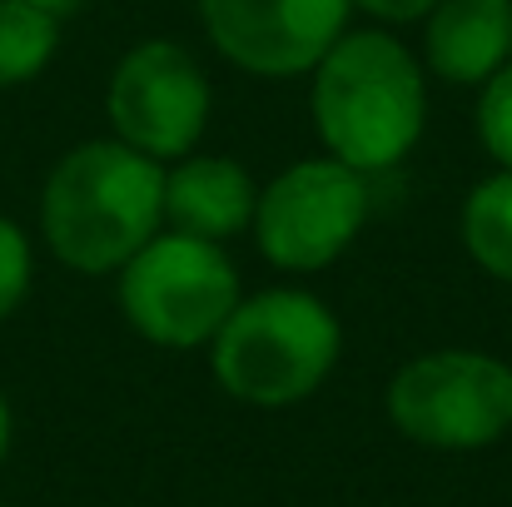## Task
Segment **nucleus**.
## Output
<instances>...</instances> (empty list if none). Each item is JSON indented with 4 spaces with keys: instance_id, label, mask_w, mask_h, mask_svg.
<instances>
[{
    "instance_id": "f257e3e1",
    "label": "nucleus",
    "mask_w": 512,
    "mask_h": 507,
    "mask_svg": "<svg viewBox=\"0 0 512 507\" xmlns=\"http://www.w3.org/2000/svg\"><path fill=\"white\" fill-rule=\"evenodd\" d=\"M165 224V165L120 145L85 140L40 189V234L75 274H120Z\"/></svg>"
},
{
    "instance_id": "f03ea898",
    "label": "nucleus",
    "mask_w": 512,
    "mask_h": 507,
    "mask_svg": "<svg viewBox=\"0 0 512 507\" xmlns=\"http://www.w3.org/2000/svg\"><path fill=\"white\" fill-rule=\"evenodd\" d=\"M314 125L324 150L358 174L413 155L428 125L423 60L388 30H343L314 65Z\"/></svg>"
},
{
    "instance_id": "7ed1b4c3",
    "label": "nucleus",
    "mask_w": 512,
    "mask_h": 507,
    "mask_svg": "<svg viewBox=\"0 0 512 507\" xmlns=\"http://www.w3.org/2000/svg\"><path fill=\"white\" fill-rule=\"evenodd\" d=\"M343 353L339 314L309 289H264L239 299L209 338L214 383L249 408H294L324 388Z\"/></svg>"
},
{
    "instance_id": "20e7f679",
    "label": "nucleus",
    "mask_w": 512,
    "mask_h": 507,
    "mask_svg": "<svg viewBox=\"0 0 512 507\" xmlns=\"http://www.w3.org/2000/svg\"><path fill=\"white\" fill-rule=\"evenodd\" d=\"M388 423L433 453H478L512 428V368L483 348H433L388 378Z\"/></svg>"
},
{
    "instance_id": "39448f33",
    "label": "nucleus",
    "mask_w": 512,
    "mask_h": 507,
    "mask_svg": "<svg viewBox=\"0 0 512 507\" xmlns=\"http://www.w3.org/2000/svg\"><path fill=\"white\" fill-rule=\"evenodd\" d=\"M244 299L239 269L224 244L194 234H155L120 269V314L140 338L160 348H199L224 329Z\"/></svg>"
},
{
    "instance_id": "423d86ee",
    "label": "nucleus",
    "mask_w": 512,
    "mask_h": 507,
    "mask_svg": "<svg viewBox=\"0 0 512 507\" xmlns=\"http://www.w3.org/2000/svg\"><path fill=\"white\" fill-rule=\"evenodd\" d=\"M368 219V174L348 169L343 160H299L279 169L254 204V244L284 274L329 269Z\"/></svg>"
},
{
    "instance_id": "0eeeda50",
    "label": "nucleus",
    "mask_w": 512,
    "mask_h": 507,
    "mask_svg": "<svg viewBox=\"0 0 512 507\" xmlns=\"http://www.w3.org/2000/svg\"><path fill=\"white\" fill-rule=\"evenodd\" d=\"M209 105V75L179 40H140L135 50H125L105 90L115 140L160 165L194 155L209 125Z\"/></svg>"
},
{
    "instance_id": "6e6552de",
    "label": "nucleus",
    "mask_w": 512,
    "mask_h": 507,
    "mask_svg": "<svg viewBox=\"0 0 512 507\" xmlns=\"http://www.w3.org/2000/svg\"><path fill=\"white\" fill-rule=\"evenodd\" d=\"M348 0H199L204 35L244 75H309L348 30Z\"/></svg>"
},
{
    "instance_id": "1a4fd4ad",
    "label": "nucleus",
    "mask_w": 512,
    "mask_h": 507,
    "mask_svg": "<svg viewBox=\"0 0 512 507\" xmlns=\"http://www.w3.org/2000/svg\"><path fill=\"white\" fill-rule=\"evenodd\" d=\"M259 184L239 160L224 155H184L165 169V224L179 234L224 244L254 224Z\"/></svg>"
},
{
    "instance_id": "9d476101",
    "label": "nucleus",
    "mask_w": 512,
    "mask_h": 507,
    "mask_svg": "<svg viewBox=\"0 0 512 507\" xmlns=\"http://www.w3.org/2000/svg\"><path fill=\"white\" fill-rule=\"evenodd\" d=\"M423 60L448 85H488L512 60V0H438Z\"/></svg>"
},
{
    "instance_id": "9b49d317",
    "label": "nucleus",
    "mask_w": 512,
    "mask_h": 507,
    "mask_svg": "<svg viewBox=\"0 0 512 507\" xmlns=\"http://www.w3.org/2000/svg\"><path fill=\"white\" fill-rule=\"evenodd\" d=\"M463 249L493 279L512 284V169L488 174L463 199Z\"/></svg>"
},
{
    "instance_id": "f8f14e48",
    "label": "nucleus",
    "mask_w": 512,
    "mask_h": 507,
    "mask_svg": "<svg viewBox=\"0 0 512 507\" xmlns=\"http://www.w3.org/2000/svg\"><path fill=\"white\" fill-rule=\"evenodd\" d=\"M60 50V20L25 5V0H0V90L30 85Z\"/></svg>"
},
{
    "instance_id": "ddd939ff",
    "label": "nucleus",
    "mask_w": 512,
    "mask_h": 507,
    "mask_svg": "<svg viewBox=\"0 0 512 507\" xmlns=\"http://www.w3.org/2000/svg\"><path fill=\"white\" fill-rule=\"evenodd\" d=\"M478 90V140L498 160V169H512V60Z\"/></svg>"
},
{
    "instance_id": "4468645a",
    "label": "nucleus",
    "mask_w": 512,
    "mask_h": 507,
    "mask_svg": "<svg viewBox=\"0 0 512 507\" xmlns=\"http://www.w3.org/2000/svg\"><path fill=\"white\" fill-rule=\"evenodd\" d=\"M30 279H35V254H30V239H25V229L10 219V214H0V324L25 304V294H30Z\"/></svg>"
},
{
    "instance_id": "2eb2a0df",
    "label": "nucleus",
    "mask_w": 512,
    "mask_h": 507,
    "mask_svg": "<svg viewBox=\"0 0 512 507\" xmlns=\"http://www.w3.org/2000/svg\"><path fill=\"white\" fill-rule=\"evenodd\" d=\"M348 5H358L363 15H373L383 25H413V20H428V10L438 0H348Z\"/></svg>"
},
{
    "instance_id": "dca6fc26",
    "label": "nucleus",
    "mask_w": 512,
    "mask_h": 507,
    "mask_svg": "<svg viewBox=\"0 0 512 507\" xmlns=\"http://www.w3.org/2000/svg\"><path fill=\"white\" fill-rule=\"evenodd\" d=\"M25 5H35V10H45V15H55V20H65V15H75L85 0H25Z\"/></svg>"
},
{
    "instance_id": "f3484780",
    "label": "nucleus",
    "mask_w": 512,
    "mask_h": 507,
    "mask_svg": "<svg viewBox=\"0 0 512 507\" xmlns=\"http://www.w3.org/2000/svg\"><path fill=\"white\" fill-rule=\"evenodd\" d=\"M10 433H15V423H10V403H5V393H0V463H5V453H10Z\"/></svg>"
},
{
    "instance_id": "a211bd4d",
    "label": "nucleus",
    "mask_w": 512,
    "mask_h": 507,
    "mask_svg": "<svg viewBox=\"0 0 512 507\" xmlns=\"http://www.w3.org/2000/svg\"><path fill=\"white\" fill-rule=\"evenodd\" d=\"M0 507H5V498H0Z\"/></svg>"
}]
</instances>
